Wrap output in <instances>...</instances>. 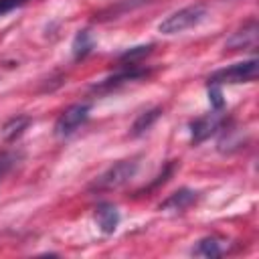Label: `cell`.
Wrapping results in <instances>:
<instances>
[{
    "mask_svg": "<svg viewBox=\"0 0 259 259\" xmlns=\"http://www.w3.org/2000/svg\"><path fill=\"white\" fill-rule=\"evenodd\" d=\"M204 16H206L204 4H190V6H184L176 12H172L170 16H166L158 24V30L162 34H178V32H184V30L196 26Z\"/></svg>",
    "mask_w": 259,
    "mask_h": 259,
    "instance_id": "1",
    "label": "cell"
},
{
    "mask_svg": "<svg viewBox=\"0 0 259 259\" xmlns=\"http://www.w3.org/2000/svg\"><path fill=\"white\" fill-rule=\"evenodd\" d=\"M259 63L257 59H249L243 63L229 65L225 69L214 71L208 77V85H237V83H251L257 79Z\"/></svg>",
    "mask_w": 259,
    "mask_h": 259,
    "instance_id": "2",
    "label": "cell"
},
{
    "mask_svg": "<svg viewBox=\"0 0 259 259\" xmlns=\"http://www.w3.org/2000/svg\"><path fill=\"white\" fill-rule=\"evenodd\" d=\"M136 170H138V162L136 160H119V162L111 164L101 176H97L95 182L91 184V188L93 190H99V192L117 190L125 182H130L134 178Z\"/></svg>",
    "mask_w": 259,
    "mask_h": 259,
    "instance_id": "3",
    "label": "cell"
},
{
    "mask_svg": "<svg viewBox=\"0 0 259 259\" xmlns=\"http://www.w3.org/2000/svg\"><path fill=\"white\" fill-rule=\"evenodd\" d=\"M91 105L89 103H75L71 107H67L55 121V134L59 138H67L71 136L81 123H85V119L89 117Z\"/></svg>",
    "mask_w": 259,
    "mask_h": 259,
    "instance_id": "4",
    "label": "cell"
},
{
    "mask_svg": "<svg viewBox=\"0 0 259 259\" xmlns=\"http://www.w3.org/2000/svg\"><path fill=\"white\" fill-rule=\"evenodd\" d=\"M223 123H225V117H223V113H219V109L196 117V119L190 123L192 144H200V142L208 140L212 134H217V132L223 127Z\"/></svg>",
    "mask_w": 259,
    "mask_h": 259,
    "instance_id": "5",
    "label": "cell"
},
{
    "mask_svg": "<svg viewBox=\"0 0 259 259\" xmlns=\"http://www.w3.org/2000/svg\"><path fill=\"white\" fill-rule=\"evenodd\" d=\"M257 34H259V26H257V20L251 18L249 22H245L239 30H235L227 42H225V49L229 51H241V49H253L257 45Z\"/></svg>",
    "mask_w": 259,
    "mask_h": 259,
    "instance_id": "6",
    "label": "cell"
},
{
    "mask_svg": "<svg viewBox=\"0 0 259 259\" xmlns=\"http://www.w3.org/2000/svg\"><path fill=\"white\" fill-rule=\"evenodd\" d=\"M144 75H148L146 69H138L134 63H130L127 69L119 71V73L113 75V77L103 79L99 85L93 87V91H97V93H101V91H111V89H115V87H119V85H125V83H130V81H136V79H140V77H144Z\"/></svg>",
    "mask_w": 259,
    "mask_h": 259,
    "instance_id": "7",
    "label": "cell"
},
{
    "mask_svg": "<svg viewBox=\"0 0 259 259\" xmlns=\"http://www.w3.org/2000/svg\"><path fill=\"white\" fill-rule=\"evenodd\" d=\"M198 194L190 188H180L176 192H172L164 202H160V210H170V212H180L186 210L188 206H192L196 202Z\"/></svg>",
    "mask_w": 259,
    "mask_h": 259,
    "instance_id": "8",
    "label": "cell"
},
{
    "mask_svg": "<svg viewBox=\"0 0 259 259\" xmlns=\"http://www.w3.org/2000/svg\"><path fill=\"white\" fill-rule=\"evenodd\" d=\"M95 223H97V227L105 235L113 233L117 229V225H119V212H117V208L113 204H109V202H101L95 208Z\"/></svg>",
    "mask_w": 259,
    "mask_h": 259,
    "instance_id": "9",
    "label": "cell"
},
{
    "mask_svg": "<svg viewBox=\"0 0 259 259\" xmlns=\"http://www.w3.org/2000/svg\"><path fill=\"white\" fill-rule=\"evenodd\" d=\"M28 123H30V117L28 115H14V117H10L2 125V138L6 142H14L16 138L22 136V132L28 127Z\"/></svg>",
    "mask_w": 259,
    "mask_h": 259,
    "instance_id": "10",
    "label": "cell"
},
{
    "mask_svg": "<svg viewBox=\"0 0 259 259\" xmlns=\"http://www.w3.org/2000/svg\"><path fill=\"white\" fill-rule=\"evenodd\" d=\"M160 115H162V109H160V107H152V109H148V111L140 113V115L136 117V121L132 123V130H130V134H132L134 138L142 136L144 132H148V130L154 125V121H156Z\"/></svg>",
    "mask_w": 259,
    "mask_h": 259,
    "instance_id": "11",
    "label": "cell"
},
{
    "mask_svg": "<svg viewBox=\"0 0 259 259\" xmlns=\"http://www.w3.org/2000/svg\"><path fill=\"white\" fill-rule=\"evenodd\" d=\"M192 253L198 255V257H221L223 255V245L217 237H204L196 243Z\"/></svg>",
    "mask_w": 259,
    "mask_h": 259,
    "instance_id": "12",
    "label": "cell"
},
{
    "mask_svg": "<svg viewBox=\"0 0 259 259\" xmlns=\"http://www.w3.org/2000/svg\"><path fill=\"white\" fill-rule=\"evenodd\" d=\"M71 49H73V57L75 59L87 57L91 53V49H93V36H91V32L89 30H79L75 34V38H73V47Z\"/></svg>",
    "mask_w": 259,
    "mask_h": 259,
    "instance_id": "13",
    "label": "cell"
},
{
    "mask_svg": "<svg viewBox=\"0 0 259 259\" xmlns=\"http://www.w3.org/2000/svg\"><path fill=\"white\" fill-rule=\"evenodd\" d=\"M208 99L214 109H223V91L221 85H208Z\"/></svg>",
    "mask_w": 259,
    "mask_h": 259,
    "instance_id": "14",
    "label": "cell"
},
{
    "mask_svg": "<svg viewBox=\"0 0 259 259\" xmlns=\"http://www.w3.org/2000/svg\"><path fill=\"white\" fill-rule=\"evenodd\" d=\"M150 51H152V45H148V47H136V49H132V51L123 53V55H121V59H123V61H130V63H134V59H140V57L148 55Z\"/></svg>",
    "mask_w": 259,
    "mask_h": 259,
    "instance_id": "15",
    "label": "cell"
},
{
    "mask_svg": "<svg viewBox=\"0 0 259 259\" xmlns=\"http://www.w3.org/2000/svg\"><path fill=\"white\" fill-rule=\"evenodd\" d=\"M26 0H0V16H4V14H8V12H12L14 8H18V6H22Z\"/></svg>",
    "mask_w": 259,
    "mask_h": 259,
    "instance_id": "16",
    "label": "cell"
}]
</instances>
